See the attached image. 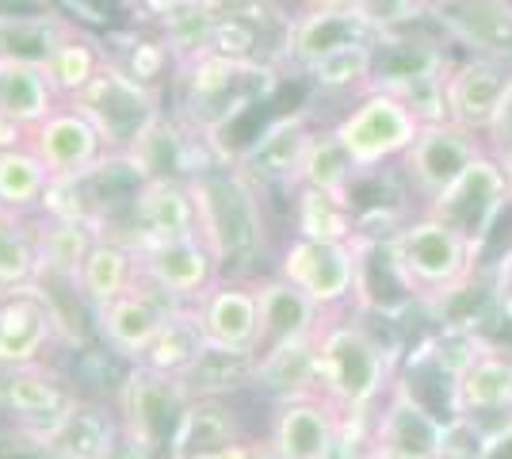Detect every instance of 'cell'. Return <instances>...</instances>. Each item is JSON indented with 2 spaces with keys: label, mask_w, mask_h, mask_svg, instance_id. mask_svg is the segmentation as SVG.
Returning <instances> with one entry per match:
<instances>
[{
  "label": "cell",
  "mask_w": 512,
  "mask_h": 459,
  "mask_svg": "<svg viewBox=\"0 0 512 459\" xmlns=\"http://www.w3.org/2000/svg\"><path fill=\"white\" fill-rule=\"evenodd\" d=\"M207 459H253V440H237L230 448H222V452H214Z\"/></svg>",
  "instance_id": "49"
},
{
  "label": "cell",
  "mask_w": 512,
  "mask_h": 459,
  "mask_svg": "<svg viewBox=\"0 0 512 459\" xmlns=\"http://www.w3.org/2000/svg\"><path fill=\"white\" fill-rule=\"evenodd\" d=\"M512 410V356L486 349L451 383V414H509Z\"/></svg>",
  "instance_id": "28"
},
{
  "label": "cell",
  "mask_w": 512,
  "mask_h": 459,
  "mask_svg": "<svg viewBox=\"0 0 512 459\" xmlns=\"http://www.w3.org/2000/svg\"><path fill=\"white\" fill-rule=\"evenodd\" d=\"M184 4H195V8H211V12H226L234 0H184Z\"/></svg>",
  "instance_id": "52"
},
{
  "label": "cell",
  "mask_w": 512,
  "mask_h": 459,
  "mask_svg": "<svg viewBox=\"0 0 512 459\" xmlns=\"http://www.w3.org/2000/svg\"><path fill=\"white\" fill-rule=\"evenodd\" d=\"M138 4H142L146 12H153V16L161 20V16H169V12L176 8V4H180V0H138Z\"/></svg>",
  "instance_id": "50"
},
{
  "label": "cell",
  "mask_w": 512,
  "mask_h": 459,
  "mask_svg": "<svg viewBox=\"0 0 512 459\" xmlns=\"http://www.w3.org/2000/svg\"><path fill=\"white\" fill-rule=\"evenodd\" d=\"M39 238H35V222L0 211V295L4 291H20V287L39 284Z\"/></svg>",
  "instance_id": "37"
},
{
  "label": "cell",
  "mask_w": 512,
  "mask_h": 459,
  "mask_svg": "<svg viewBox=\"0 0 512 459\" xmlns=\"http://www.w3.org/2000/svg\"><path fill=\"white\" fill-rule=\"evenodd\" d=\"M356 173H363L360 165L352 161V153L341 146V138L333 131H318L310 150L302 157V169L295 188H314V192H325V196L337 199H352V180Z\"/></svg>",
  "instance_id": "36"
},
{
  "label": "cell",
  "mask_w": 512,
  "mask_h": 459,
  "mask_svg": "<svg viewBox=\"0 0 512 459\" xmlns=\"http://www.w3.org/2000/svg\"><path fill=\"white\" fill-rule=\"evenodd\" d=\"M295 238L314 241H356L360 238V219L352 211V199H337L299 188L295 199Z\"/></svg>",
  "instance_id": "38"
},
{
  "label": "cell",
  "mask_w": 512,
  "mask_h": 459,
  "mask_svg": "<svg viewBox=\"0 0 512 459\" xmlns=\"http://www.w3.org/2000/svg\"><path fill=\"white\" fill-rule=\"evenodd\" d=\"M188 402L192 398L184 394L176 375H161L146 364H134L115 398L123 437L138 440L161 459H169L172 437H176V425L188 410Z\"/></svg>",
  "instance_id": "9"
},
{
  "label": "cell",
  "mask_w": 512,
  "mask_h": 459,
  "mask_svg": "<svg viewBox=\"0 0 512 459\" xmlns=\"http://www.w3.org/2000/svg\"><path fill=\"white\" fill-rule=\"evenodd\" d=\"M302 12H356L360 0H299Z\"/></svg>",
  "instance_id": "48"
},
{
  "label": "cell",
  "mask_w": 512,
  "mask_h": 459,
  "mask_svg": "<svg viewBox=\"0 0 512 459\" xmlns=\"http://www.w3.org/2000/svg\"><path fill=\"white\" fill-rule=\"evenodd\" d=\"M256 356L234 349H207L188 372L180 375V387L188 398H226L245 387H253Z\"/></svg>",
  "instance_id": "35"
},
{
  "label": "cell",
  "mask_w": 512,
  "mask_h": 459,
  "mask_svg": "<svg viewBox=\"0 0 512 459\" xmlns=\"http://www.w3.org/2000/svg\"><path fill=\"white\" fill-rule=\"evenodd\" d=\"M253 459H283V456L272 448V440H253Z\"/></svg>",
  "instance_id": "51"
},
{
  "label": "cell",
  "mask_w": 512,
  "mask_h": 459,
  "mask_svg": "<svg viewBox=\"0 0 512 459\" xmlns=\"http://www.w3.org/2000/svg\"><path fill=\"white\" fill-rule=\"evenodd\" d=\"M356 39H379L356 12H302L287 20V39H283V54L295 66H310L314 58H321L325 50Z\"/></svg>",
  "instance_id": "27"
},
{
  "label": "cell",
  "mask_w": 512,
  "mask_h": 459,
  "mask_svg": "<svg viewBox=\"0 0 512 459\" xmlns=\"http://www.w3.org/2000/svg\"><path fill=\"white\" fill-rule=\"evenodd\" d=\"M138 268H142V280L157 287L176 306H195L199 295L222 276L211 245L199 234L142 245L138 249Z\"/></svg>",
  "instance_id": "13"
},
{
  "label": "cell",
  "mask_w": 512,
  "mask_h": 459,
  "mask_svg": "<svg viewBox=\"0 0 512 459\" xmlns=\"http://www.w3.org/2000/svg\"><path fill=\"white\" fill-rule=\"evenodd\" d=\"M188 184L199 211V238L211 245L218 272L230 280H249L268 241L260 184L241 173L230 157L218 165L211 161Z\"/></svg>",
  "instance_id": "1"
},
{
  "label": "cell",
  "mask_w": 512,
  "mask_h": 459,
  "mask_svg": "<svg viewBox=\"0 0 512 459\" xmlns=\"http://www.w3.org/2000/svg\"><path fill=\"white\" fill-rule=\"evenodd\" d=\"M421 131L417 111L390 88L371 85L360 100L348 108L333 134L341 138V146L352 153V161L360 169H375L390 157H402L413 146V138Z\"/></svg>",
  "instance_id": "7"
},
{
  "label": "cell",
  "mask_w": 512,
  "mask_h": 459,
  "mask_svg": "<svg viewBox=\"0 0 512 459\" xmlns=\"http://www.w3.org/2000/svg\"><path fill=\"white\" fill-rule=\"evenodd\" d=\"M35 238H39V264H43L39 280L54 276V280L73 284V276H77L81 261L88 257V249L96 245V238H104V234L96 226H88V222L46 219V215H39Z\"/></svg>",
  "instance_id": "32"
},
{
  "label": "cell",
  "mask_w": 512,
  "mask_h": 459,
  "mask_svg": "<svg viewBox=\"0 0 512 459\" xmlns=\"http://www.w3.org/2000/svg\"><path fill=\"white\" fill-rule=\"evenodd\" d=\"M436 444L440 417L428 414L406 383H394L371 429V459H436Z\"/></svg>",
  "instance_id": "19"
},
{
  "label": "cell",
  "mask_w": 512,
  "mask_h": 459,
  "mask_svg": "<svg viewBox=\"0 0 512 459\" xmlns=\"http://www.w3.org/2000/svg\"><path fill=\"white\" fill-rule=\"evenodd\" d=\"M478 153H486L478 134L463 131L451 119H436V123H421L413 146L402 153V173H406L409 188L425 203H432L467 173Z\"/></svg>",
  "instance_id": "11"
},
{
  "label": "cell",
  "mask_w": 512,
  "mask_h": 459,
  "mask_svg": "<svg viewBox=\"0 0 512 459\" xmlns=\"http://www.w3.org/2000/svg\"><path fill=\"white\" fill-rule=\"evenodd\" d=\"M363 417L367 414H344L341 437L325 459H371V433L363 429Z\"/></svg>",
  "instance_id": "45"
},
{
  "label": "cell",
  "mask_w": 512,
  "mask_h": 459,
  "mask_svg": "<svg viewBox=\"0 0 512 459\" xmlns=\"http://www.w3.org/2000/svg\"><path fill=\"white\" fill-rule=\"evenodd\" d=\"M428 16L474 54L512 62V0H432Z\"/></svg>",
  "instance_id": "22"
},
{
  "label": "cell",
  "mask_w": 512,
  "mask_h": 459,
  "mask_svg": "<svg viewBox=\"0 0 512 459\" xmlns=\"http://www.w3.org/2000/svg\"><path fill=\"white\" fill-rule=\"evenodd\" d=\"M119 437H123L119 410L77 394V402L35 440L50 459H107Z\"/></svg>",
  "instance_id": "21"
},
{
  "label": "cell",
  "mask_w": 512,
  "mask_h": 459,
  "mask_svg": "<svg viewBox=\"0 0 512 459\" xmlns=\"http://www.w3.org/2000/svg\"><path fill=\"white\" fill-rule=\"evenodd\" d=\"M279 276L306 291L325 314H337L348 299H356L363 291L360 241L291 238L279 261Z\"/></svg>",
  "instance_id": "8"
},
{
  "label": "cell",
  "mask_w": 512,
  "mask_h": 459,
  "mask_svg": "<svg viewBox=\"0 0 512 459\" xmlns=\"http://www.w3.org/2000/svg\"><path fill=\"white\" fill-rule=\"evenodd\" d=\"M123 43H127L123 50H111V46L104 43L107 62H115L123 73H130V77H134V81H142V85L161 88V81L169 77V69L176 66V58H172L165 35H161V39L130 35V39H123Z\"/></svg>",
  "instance_id": "42"
},
{
  "label": "cell",
  "mask_w": 512,
  "mask_h": 459,
  "mask_svg": "<svg viewBox=\"0 0 512 459\" xmlns=\"http://www.w3.org/2000/svg\"><path fill=\"white\" fill-rule=\"evenodd\" d=\"M50 180L54 176H50L43 157L31 146L0 150V211H12V215H23V219L39 215Z\"/></svg>",
  "instance_id": "34"
},
{
  "label": "cell",
  "mask_w": 512,
  "mask_h": 459,
  "mask_svg": "<svg viewBox=\"0 0 512 459\" xmlns=\"http://www.w3.org/2000/svg\"><path fill=\"white\" fill-rule=\"evenodd\" d=\"M77 111H85L92 119V127L100 131L107 153H127L142 131L150 127L157 115H165V100H161V88H150L142 81H134L130 73L107 62L100 66V73L88 81V88H81L73 100Z\"/></svg>",
  "instance_id": "5"
},
{
  "label": "cell",
  "mask_w": 512,
  "mask_h": 459,
  "mask_svg": "<svg viewBox=\"0 0 512 459\" xmlns=\"http://www.w3.org/2000/svg\"><path fill=\"white\" fill-rule=\"evenodd\" d=\"M207 349H211V341H207V329L199 322V310L195 306H172L169 322L161 326V333H157V341H153V349L146 352L142 364L153 368V372L180 379Z\"/></svg>",
  "instance_id": "33"
},
{
  "label": "cell",
  "mask_w": 512,
  "mask_h": 459,
  "mask_svg": "<svg viewBox=\"0 0 512 459\" xmlns=\"http://www.w3.org/2000/svg\"><path fill=\"white\" fill-rule=\"evenodd\" d=\"M386 257H390V268L398 272V280L409 295L436 303L451 287L467 284L474 276L478 249L440 219L417 215L390 234Z\"/></svg>",
  "instance_id": "4"
},
{
  "label": "cell",
  "mask_w": 512,
  "mask_h": 459,
  "mask_svg": "<svg viewBox=\"0 0 512 459\" xmlns=\"http://www.w3.org/2000/svg\"><path fill=\"white\" fill-rule=\"evenodd\" d=\"M107 459H161V456H157V452H150L146 444H138V440L119 437V444L107 452Z\"/></svg>",
  "instance_id": "47"
},
{
  "label": "cell",
  "mask_w": 512,
  "mask_h": 459,
  "mask_svg": "<svg viewBox=\"0 0 512 459\" xmlns=\"http://www.w3.org/2000/svg\"><path fill=\"white\" fill-rule=\"evenodd\" d=\"M104 43L92 39L88 31L73 27L69 20H62V31H58V43L50 50V58L43 62V73L50 88L58 92V100H73L81 88H88V81L100 73L104 66Z\"/></svg>",
  "instance_id": "30"
},
{
  "label": "cell",
  "mask_w": 512,
  "mask_h": 459,
  "mask_svg": "<svg viewBox=\"0 0 512 459\" xmlns=\"http://www.w3.org/2000/svg\"><path fill=\"white\" fill-rule=\"evenodd\" d=\"M512 111V62L474 54L459 66H444V115L470 134L501 131Z\"/></svg>",
  "instance_id": "10"
},
{
  "label": "cell",
  "mask_w": 512,
  "mask_h": 459,
  "mask_svg": "<svg viewBox=\"0 0 512 459\" xmlns=\"http://www.w3.org/2000/svg\"><path fill=\"white\" fill-rule=\"evenodd\" d=\"M490 349L474 329H451L444 326V333L428 345V356H432V364H436V372L448 375V383H455L459 375L467 372L470 364L482 356V352Z\"/></svg>",
  "instance_id": "43"
},
{
  "label": "cell",
  "mask_w": 512,
  "mask_h": 459,
  "mask_svg": "<svg viewBox=\"0 0 512 459\" xmlns=\"http://www.w3.org/2000/svg\"><path fill=\"white\" fill-rule=\"evenodd\" d=\"M138 276H142V268H138L134 245L115 238H96V245L88 249V257L73 276V291L96 310V306L127 295L130 287L138 284Z\"/></svg>",
  "instance_id": "25"
},
{
  "label": "cell",
  "mask_w": 512,
  "mask_h": 459,
  "mask_svg": "<svg viewBox=\"0 0 512 459\" xmlns=\"http://www.w3.org/2000/svg\"><path fill=\"white\" fill-rule=\"evenodd\" d=\"M512 203V180L505 169V157L493 153H478L470 161V169L448 192L425 203V215L440 219L451 226L459 238H467L474 249H482L490 234L497 230V219L505 215V207Z\"/></svg>",
  "instance_id": "6"
},
{
  "label": "cell",
  "mask_w": 512,
  "mask_h": 459,
  "mask_svg": "<svg viewBox=\"0 0 512 459\" xmlns=\"http://www.w3.org/2000/svg\"><path fill=\"white\" fill-rule=\"evenodd\" d=\"M237 440H245V433L226 398H192L176 425L169 459H207Z\"/></svg>",
  "instance_id": "26"
},
{
  "label": "cell",
  "mask_w": 512,
  "mask_h": 459,
  "mask_svg": "<svg viewBox=\"0 0 512 459\" xmlns=\"http://www.w3.org/2000/svg\"><path fill=\"white\" fill-rule=\"evenodd\" d=\"M356 16H360L375 35H398V31L409 27L413 20L428 16V0H360Z\"/></svg>",
  "instance_id": "44"
},
{
  "label": "cell",
  "mask_w": 512,
  "mask_h": 459,
  "mask_svg": "<svg viewBox=\"0 0 512 459\" xmlns=\"http://www.w3.org/2000/svg\"><path fill=\"white\" fill-rule=\"evenodd\" d=\"M341 425L344 414L325 394H302L279 402L268 440L283 459H325L341 437Z\"/></svg>",
  "instance_id": "17"
},
{
  "label": "cell",
  "mask_w": 512,
  "mask_h": 459,
  "mask_svg": "<svg viewBox=\"0 0 512 459\" xmlns=\"http://www.w3.org/2000/svg\"><path fill=\"white\" fill-rule=\"evenodd\" d=\"M256 295H260V333H256L253 356H268L283 345L318 337L325 310L306 291L287 284L279 272L268 280H256Z\"/></svg>",
  "instance_id": "20"
},
{
  "label": "cell",
  "mask_w": 512,
  "mask_h": 459,
  "mask_svg": "<svg viewBox=\"0 0 512 459\" xmlns=\"http://www.w3.org/2000/svg\"><path fill=\"white\" fill-rule=\"evenodd\" d=\"M199 234V211L188 180H142L130 211V245L142 249L150 241Z\"/></svg>",
  "instance_id": "23"
},
{
  "label": "cell",
  "mask_w": 512,
  "mask_h": 459,
  "mask_svg": "<svg viewBox=\"0 0 512 459\" xmlns=\"http://www.w3.org/2000/svg\"><path fill=\"white\" fill-rule=\"evenodd\" d=\"M27 142H31V131L20 127L16 119L0 115V150H16V146H27Z\"/></svg>",
  "instance_id": "46"
},
{
  "label": "cell",
  "mask_w": 512,
  "mask_h": 459,
  "mask_svg": "<svg viewBox=\"0 0 512 459\" xmlns=\"http://www.w3.org/2000/svg\"><path fill=\"white\" fill-rule=\"evenodd\" d=\"M180 85V123L203 142H214L237 111H245L256 96H268L276 85V73L268 62H245L230 54H199L192 62L176 66Z\"/></svg>",
  "instance_id": "2"
},
{
  "label": "cell",
  "mask_w": 512,
  "mask_h": 459,
  "mask_svg": "<svg viewBox=\"0 0 512 459\" xmlns=\"http://www.w3.org/2000/svg\"><path fill=\"white\" fill-rule=\"evenodd\" d=\"M58 108H62V100L46 81L43 66L0 58V115L16 119L27 131H35Z\"/></svg>",
  "instance_id": "29"
},
{
  "label": "cell",
  "mask_w": 512,
  "mask_h": 459,
  "mask_svg": "<svg viewBox=\"0 0 512 459\" xmlns=\"http://www.w3.org/2000/svg\"><path fill=\"white\" fill-rule=\"evenodd\" d=\"M58 337L62 322L39 284L0 295V372L46 360Z\"/></svg>",
  "instance_id": "14"
},
{
  "label": "cell",
  "mask_w": 512,
  "mask_h": 459,
  "mask_svg": "<svg viewBox=\"0 0 512 459\" xmlns=\"http://www.w3.org/2000/svg\"><path fill=\"white\" fill-rule=\"evenodd\" d=\"M256 391H268L276 402L302 398V394H318V337H306L295 345L256 356Z\"/></svg>",
  "instance_id": "31"
},
{
  "label": "cell",
  "mask_w": 512,
  "mask_h": 459,
  "mask_svg": "<svg viewBox=\"0 0 512 459\" xmlns=\"http://www.w3.org/2000/svg\"><path fill=\"white\" fill-rule=\"evenodd\" d=\"M27 146L43 157L50 176H77L92 169L100 157H107L100 131L92 127L85 111H77L73 104H62L50 119H43L31 131Z\"/></svg>",
  "instance_id": "24"
},
{
  "label": "cell",
  "mask_w": 512,
  "mask_h": 459,
  "mask_svg": "<svg viewBox=\"0 0 512 459\" xmlns=\"http://www.w3.org/2000/svg\"><path fill=\"white\" fill-rule=\"evenodd\" d=\"M58 31H62V20L54 16H16V20L0 16V58L43 66L58 43Z\"/></svg>",
  "instance_id": "41"
},
{
  "label": "cell",
  "mask_w": 512,
  "mask_h": 459,
  "mask_svg": "<svg viewBox=\"0 0 512 459\" xmlns=\"http://www.w3.org/2000/svg\"><path fill=\"white\" fill-rule=\"evenodd\" d=\"M172 306H176L172 299H165L157 287H150L138 276V284L130 287L127 295H119V299L92 310V326H96L107 349L134 368L153 349L161 326L169 322Z\"/></svg>",
  "instance_id": "12"
},
{
  "label": "cell",
  "mask_w": 512,
  "mask_h": 459,
  "mask_svg": "<svg viewBox=\"0 0 512 459\" xmlns=\"http://www.w3.org/2000/svg\"><path fill=\"white\" fill-rule=\"evenodd\" d=\"M199 322L207 329V341L214 349L253 352L256 333H260V295L256 280H230L218 276L203 295H199Z\"/></svg>",
  "instance_id": "18"
},
{
  "label": "cell",
  "mask_w": 512,
  "mask_h": 459,
  "mask_svg": "<svg viewBox=\"0 0 512 459\" xmlns=\"http://www.w3.org/2000/svg\"><path fill=\"white\" fill-rule=\"evenodd\" d=\"M73 402H77V391L69 387V379L43 360L0 372V410L12 421H20L31 437L46 433Z\"/></svg>",
  "instance_id": "15"
},
{
  "label": "cell",
  "mask_w": 512,
  "mask_h": 459,
  "mask_svg": "<svg viewBox=\"0 0 512 459\" xmlns=\"http://www.w3.org/2000/svg\"><path fill=\"white\" fill-rule=\"evenodd\" d=\"M512 433V421L501 429H490L478 414H448L440 421V444L436 459H493L501 440Z\"/></svg>",
  "instance_id": "40"
},
{
  "label": "cell",
  "mask_w": 512,
  "mask_h": 459,
  "mask_svg": "<svg viewBox=\"0 0 512 459\" xmlns=\"http://www.w3.org/2000/svg\"><path fill=\"white\" fill-rule=\"evenodd\" d=\"M306 77L321 88V92H348V88L371 85L375 77V39H356L325 50L306 66Z\"/></svg>",
  "instance_id": "39"
},
{
  "label": "cell",
  "mask_w": 512,
  "mask_h": 459,
  "mask_svg": "<svg viewBox=\"0 0 512 459\" xmlns=\"http://www.w3.org/2000/svg\"><path fill=\"white\" fill-rule=\"evenodd\" d=\"M314 134L318 131L310 127V111L279 115L237 153V169L256 184H295Z\"/></svg>",
  "instance_id": "16"
},
{
  "label": "cell",
  "mask_w": 512,
  "mask_h": 459,
  "mask_svg": "<svg viewBox=\"0 0 512 459\" xmlns=\"http://www.w3.org/2000/svg\"><path fill=\"white\" fill-rule=\"evenodd\" d=\"M394 356L360 318H329L318 329V387L341 414H367L390 379Z\"/></svg>",
  "instance_id": "3"
}]
</instances>
